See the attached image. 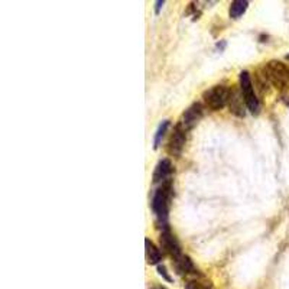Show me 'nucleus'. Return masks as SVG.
<instances>
[{"mask_svg":"<svg viewBox=\"0 0 289 289\" xmlns=\"http://www.w3.org/2000/svg\"><path fill=\"white\" fill-rule=\"evenodd\" d=\"M172 195V182L171 181H165L161 188H158V191L154 195L152 200V210L156 214V217L163 223V227L166 225L165 222L168 219V213H169V201Z\"/></svg>","mask_w":289,"mask_h":289,"instance_id":"obj_1","label":"nucleus"},{"mask_svg":"<svg viewBox=\"0 0 289 289\" xmlns=\"http://www.w3.org/2000/svg\"><path fill=\"white\" fill-rule=\"evenodd\" d=\"M265 78L276 89L285 90L289 86V68L281 61H269L265 65Z\"/></svg>","mask_w":289,"mask_h":289,"instance_id":"obj_2","label":"nucleus"},{"mask_svg":"<svg viewBox=\"0 0 289 289\" xmlns=\"http://www.w3.org/2000/svg\"><path fill=\"white\" fill-rule=\"evenodd\" d=\"M240 91H242L246 107L249 109L250 113L257 114L259 110H260V103H259V98H257V96L255 93V87L252 84L250 74L247 71H242L240 72Z\"/></svg>","mask_w":289,"mask_h":289,"instance_id":"obj_3","label":"nucleus"},{"mask_svg":"<svg viewBox=\"0 0 289 289\" xmlns=\"http://www.w3.org/2000/svg\"><path fill=\"white\" fill-rule=\"evenodd\" d=\"M202 98L211 110H222L223 107L228 103L230 90L224 87V86H214V87H211L204 93Z\"/></svg>","mask_w":289,"mask_h":289,"instance_id":"obj_4","label":"nucleus"},{"mask_svg":"<svg viewBox=\"0 0 289 289\" xmlns=\"http://www.w3.org/2000/svg\"><path fill=\"white\" fill-rule=\"evenodd\" d=\"M201 117H202V106L200 103H194L184 111L181 122H179V126L185 130H191L200 122Z\"/></svg>","mask_w":289,"mask_h":289,"instance_id":"obj_5","label":"nucleus"},{"mask_svg":"<svg viewBox=\"0 0 289 289\" xmlns=\"http://www.w3.org/2000/svg\"><path fill=\"white\" fill-rule=\"evenodd\" d=\"M185 142H187V130L182 129L178 125L171 136V140L168 145V152L172 156H179L185 146Z\"/></svg>","mask_w":289,"mask_h":289,"instance_id":"obj_6","label":"nucleus"},{"mask_svg":"<svg viewBox=\"0 0 289 289\" xmlns=\"http://www.w3.org/2000/svg\"><path fill=\"white\" fill-rule=\"evenodd\" d=\"M161 245H162V247H163L171 256H174V259L182 255V253H181V249H179L178 242H177L175 236L171 233V230H169L168 225H165L163 230H162V234H161Z\"/></svg>","mask_w":289,"mask_h":289,"instance_id":"obj_7","label":"nucleus"},{"mask_svg":"<svg viewBox=\"0 0 289 289\" xmlns=\"http://www.w3.org/2000/svg\"><path fill=\"white\" fill-rule=\"evenodd\" d=\"M172 172V163L169 159H162L158 162L155 168V172H154V184H159V182H165L166 178L171 175Z\"/></svg>","mask_w":289,"mask_h":289,"instance_id":"obj_8","label":"nucleus"},{"mask_svg":"<svg viewBox=\"0 0 289 289\" xmlns=\"http://www.w3.org/2000/svg\"><path fill=\"white\" fill-rule=\"evenodd\" d=\"M243 96H240L239 93L230 90V98H228V106H230V111L234 113L239 117H243L246 114L245 109H243Z\"/></svg>","mask_w":289,"mask_h":289,"instance_id":"obj_9","label":"nucleus"},{"mask_svg":"<svg viewBox=\"0 0 289 289\" xmlns=\"http://www.w3.org/2000/svg\"><path fill=\"white\" fill-rule=\"evenodd\" d=\"M174 267L179 275H190L195 272V267L193 265V260L188 256L181 255L178 257L174 259Z\"/></svg>","mask_w":289,"mask_h":289,"instance_id":"obj_10","label":"nucleus"},{"mask_svg":"<svg viewBox=\"0 0 289 289\" xmlns=\"http://www.w3.org/2000/svg\"><path fill=\"white\" fill-rule=\"evenodd\" d=\"M145 247H146V259H148V263H151V265H159V262L162 260V255H161L159 249L149 239L145 240Z\"/></svg>","mask_w":289,"mask_h":289,"instance_id":"obj_11","label":"nucleus"},{"mask_svg":"<svg viewBox=\"0 0 289 289\" xmlns=\"http://www.w3.org/2000/svg\"><path fill=\"white\" fill-rule=\"evenodd\" d=\"M247 6H249V1L246 0H236L230 4V9H228V15L231 19H239L245 15V12L247 10Z\"/></svg>","mask_w":289,"mask_h":289,"instance_id":"obj_12","label":"nucleus"},{"mask_svg":"<svg viewBox=\"0 0 289 289\" xmlns=\"http://www.w3.org/2000/svg\"><path fill=\"white\" fill-rule=\"evenodd\" d=\"M168 126H169V120H162L161 122V125H159V128H158V130H156L155 133V139H154V148L155 149L159 148V145L162 142V137L165 136V132H166Z\"/></svg>","mask_w":289,"mask_h":289,"instance_id":"obj_13","label":"nucleus"},{"mask_svg":"<svg viewBox=\"0 0 289 289\" xmlns=\"http://www.w3.org/2000/svg\"><path fill=\"white\" fill-rule=\"evenodd\" d=\"M185 289H214V285L210 281L205 279H197V281H190L187 284Z\"/></svg>","mask_w":289,"mask_h":289,"instance_id":"obj_14","label":"nucleus"},{"mask_svg":"<svg viewBox=\"0 0 289 289\" xmlns=\"http://www.w3.org/2000/svg\"><path fill=\"white\" fill-rule=\"evenodd\" d=\"M158 273L165 279V281H168V282H171L172 281V278L168 275V272H166V267L163 266V265H158Z\"/></svg>","mask_w":289,"mask_h":289,"instance_id":"obj_15","label":"nucleus"},{"mask_svg":"<svg viewBox=\"0 0 289 289\" xmlns=\"http://www.w3.org/2000/svg\"><path fill=\"white\" fill-rule=\"evenodd\" d=\"M165 4V1H162V0H159V1H156V7H155V12L156 13H159V10H161V7Z\"/></svg>","mask_w":289,"mask_h":289,"instance_id":"obj_16","label":"nucleus"},{"mask_svg":"<svg viewBox=\"0 0 289 289\" xmlns=\"http://www.w3.org/2000/svg\"><path fill=\"white\" fill-rule=\"evenodd\" d=\"M152 289H166L165 287H162V285H155Z\"/></svg>","mask_w":289,"mask_h":289,"instance_id":"obj_17","label":"nucleus"},{"mask_svg":"<svg viewBox=\"0 0 289 289\" xmlns=\"http://www.w3.org/2000/svg\"><path fill=\"white\" fill-rule=\"evenodd\" d=\"M287 60H289V54H288V55H287Z\"/></svg>","mask_w":289,"mask_h":289,"instance_id":"obj_18","label":"nucleus"}]
</instances>
